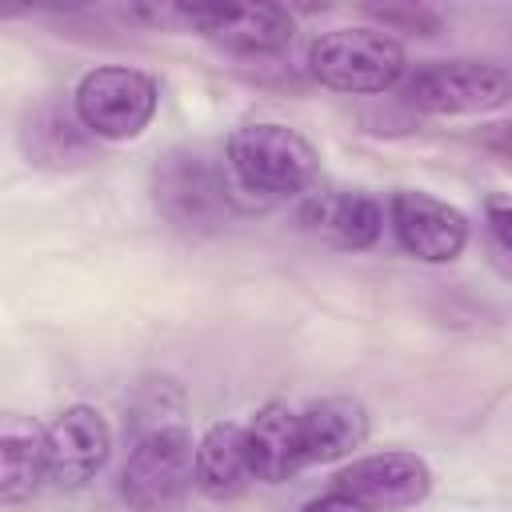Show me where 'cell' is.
<instances>
[{
    "instance_id": "cell-3",
    "label": "cell",
    "mask_w": 512,
    "mask_h": 512,
    "mask_svg": "<svg viewBox=\"0 0 512 512\" xmlns=\"http://www.w3.org/2000/svg\"><path fill=\"white\" fill-rule=\"evenodd\" d=\"M196 488V440L180 420L144 424L120 472V496L132 512H180Z\"/></svg>"
},
{
    "instance_id": "cell-4",
    "label": "cell",
    "mask_w": 512,
    "mask_h": 512,
    "mask_svg": "<svg viewBox=\"0 0 512 512\" xmlns=\"http://www.w3.org/2000/svg\"><path fill=\"white\" fill-rule=\"evenodd\" d=\"M160 108V80L132 64H100L72 88V116L96 140H136Z\"/></svg>"
},
{
    "instance_id": "cell-18",
    "label": "cell",
    "mask_w": 512,
    "mask_h": 512,
    "mask_svg": "<svg viewBox=\"0 0 512 512\" xmlns=\"http://www.w3.org/2000/svg\"><path fill=\"white\" fill-rule=\"evenodd\" d=\"M484 224L496 236V244L504 252H512V196L508 192H492L484 200Z\"/></svg>"
},
{
    "instance_id": "cell-6",
    "label": "cell",
    "mask_w": 512,
    "mask_h": 512,
    "mask_svg": "<svg viewBox=\"0 0 512 512\" xmlns=\"http://www.w3.org/2000/svg\"><path fill=\"white\" fill-rule=\"evenodd\" d=\"M152 200L180 228H212L232 212L224 168L204 148H168L152 168Z\"/></svg>"
},
{
    "instance_id": "cell-20",
    "label": "cell",
    "mask_w": 512,
    "mask_h": 512,
    "mask_svg": "<svg viewBox=\"0 0 512 512\" xmlns=\"http://www.w3.org/2000/svg\"><path fill=\"white\" fill-rule=\"evenodd\" d=\"M476 140H480L488 152H496V156L512 160V120H496V124H484V128L476 132Z\"/></svg>"
},
{
    "instance_id": "cell-5",
    "label": "cell",
    "mask_w": 512,
    "mask_h": 512,
    "mask_svg": "<svg viewBox=\"0 0 512 512\" xmlns=\"http://www.w3.org/2000/svg\"><path fill=\"white\" fill-rule=\"evenodd\" d=\"M512 96V76L492 60L452 56L416 64L404 84L400 100L420 116H484Z\"/></svg>"
},
{
    "instance_id": "cell-12",
    "label": "cell",
    "mask_w": 512,
    "mask_h": 512,
    "mask_svg": "<svg viewBox=\"0 0 512 512\" xmlns=\"http://www.w3.org/2000/svg\"><path fill=\"white\" fill-rule=\"evenodd\" d=\"M372 432V416L356 396H320L300 408V464H332L352 456Z\"/></svg>"
},
{
    "instance_id": "cell-16",
    "label": "cell",
    "mask_w": 512,
    "mask_h": 512,
    "mask_svg": "<svg viewBox=\"0 0 512 512\" xmlns=\"http://www.w3.org/2000/svg\"><path fill=\"white\" fill-rule=\"evenodd\" d=\"M84 124L76 116H64L60 108H36L24 124V148L40 164H68L72 156L88 152Z\"/></svg>"
},
{
    "instance_id": "cell-1",
    "label": "cell",
    "mask_w": 512,
    "mask_h": 512,
    "mask_svg": "<svg viewBox=\"0 0 512 512\" xmlns=\"http://www.w3.org/2000/svg\"><path fill=\"white\" fill-rule=\"evenodd\" d=\"M224 164L260 200H304L320 180V152L280 120H244L228 132Z\"/></svg>"
},
{
    "instance_id": "cell-11",
    "label": "cell",
    "mask_w": 512,
    "mask_h": 512,
    "mask_svg": "<svg viewBox=\"0 0 512 512\" xmlns=\"http://www.w3.org/2000/svg\"><path fill=\"white\" fill-rule=\"evenodd\" d=\"M300 220L312 232H320L324 240H332L340 248H352V252H364L384 236L388 208L364 188H336V184L320 188L316 184L300 200Z\"/></svg>"
},
{
    "instance_id": "cell-17",
    "label": "cell",
    "mask_w": 512,
    "mask_h": 512,
    "mask_svg": "<svg viewBox=\"0 0 512 512\" xmlns=\"http://www.w3.org/2000/svg\"><path fill=\"white\" fill-rule=\"evenodd\" d=\"M380 32H412V36H436L444 28L440 12L428 4H368L364 8Z\"/></svg>"
},
{
    "instance_id": "cell-8",
    "label": "cell",
    "mask_w": 512,
    "mask_h": 512,
    "mask_svg": "<svg viewBox=\"0 0 512 512\" xmlns=\"http://www.w3.org/2000/svg\"><path fill=\"white\" fill-rule=\"evenodd\" d=\"M388 228L396 244L424 264H452L472 236L468 216L424 188H396L388 196Z\"/></svg>"
},
{
    "instance_id": "cell-7",
    "label": "cell",
    "mask_w": 512,
    "mask_h": 512,
    "mask_svg": "<svg viewBox=\"0 0 512 512\" xmlns=\"http://www.w3.org/2000/svg\"><path fill=\"white\" fill-rule=\"evenodd\" d=\"M180 32H196L232 56H276L296 36L284 4H180Z\"/></svg>"
},
{
    "instance_id": "cell-19",
    "label": "cell",
    "mask_w": 512,
    "mask_h": 512,
    "mask_svg": "<svg viewBox=\"0 0 512 512\" xmlns=\"http://www.w3.org/2000/svg\"><path fill=\"white\" fill-rule=\"evenodd\" d=\"M300 512H372V508H368V504H360L356 496H348V492L332 488V492H324V496L304 500V504H300Z\"/></svg>"
},
{
    "instance_id": "cell-14",
    "label": "cell",
    "mask_w": 512,
    "mask_h": 512,
    "mask_svg": "<svg viewBox=\"0 0 512 512\" xmlns=\"http://www.w3.org/2000/svg\"><path fill=\"white\" fill-rule=\"evenodd\" d=\"M248 428V460L256 484H284L304 472L300 464V408L288 400H268L256 408Z\"/></svg>"
},
{
    "instance_id": "cell-2",
    "label": "cell",
    "mask_w": 512,
    "mask_h": 512,
    "mask_svg": "<svg viewBox=\"0 0 512 512\" xmlns=\"http://www.w3.org/2000/svg\"><path fill=\"white\" fill-rule=\"evenodd\" d=\"M308 76L344 96H380L404 84L408 56L404 44L376 24L328 28L308 44Z\"/></svg>"
},
{
    "instance_id": "cell-13",
    "label": "cell",
    "mask_w": 512,
    "mask_h": 512,
    "mask_svg": "<svg viewBox=\"0 0 512 512\" xmlns=\"http://www.w3.org/2000/svg\"><path fill=\"white\" fill-rule=\"evenodd\" d=\"M256 484L248 460V428L240 420H216L196 436V492L228 504Z\"/></svg>"
},
{
    "instance_id": "cell-10",
    "label": "cell",
    "mask_w": 512,
    "mask_h": 512,
    "mask_svg": "<svg viewBox=\"0 0 512 512\" xmlns=\"http://www.w3.org/2000/svg\"><path fill=\"white\" fill-rule=\"evenodd\" d=\"M332 488L356 496L372 512H396L412 508L432 492V468L424 456L404 452V448H384L356 456L332 476Z\"/></svg>"
},
{
    "instance_id": "cell-15",
    "label": "cell",
    "mask_w": 512,
    "mask_h": 512,
    "mask_svg": "<svg viewBox=\"0 0 512 512\" xmlns=\"http://www.w3.org/2000/svg\"><path fill=\"white\" fill-rule=\"evenodd\" d=\"M48 484V444L44 428L8 412L0 420V504L20 508Z\"/></svg>"
},
{
    "instance_id": "cell-9",
    "label": "cell",
    "mask_w": 512,
    "mask_h": 512,
    "mask_svg": "<svg viewBox=\"0 0 512 512\" xmlns=\"http://www.w3.org/2000/svg\"><path fill=\"white\" fill-rule=\"evenodd\" d=\"M48 444V484L84 488L96 480L112 456V424L92 404H68L44 424Z\"/></svg>"
}]
</instances>
